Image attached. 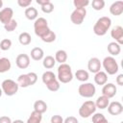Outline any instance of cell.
I'll list each match as a JSON object with an SVG mask.
<instances>
[{"label": "cell", "instance_id": "cell-26", "mask_svg": "<svg viewBox=\"0 0 123 123\" xmlns=\"http://www.w3.org/2000/svg\"><path fill=\"white\" fill-rule=\"evenodd\" d=\"M55 64H56V61H55V58L52 56H46L42 59V65L46 69L53 68L55 66Z\"/></svg>", "mask_w": 123, "mask_h": 123}, {"label": "cell", "instance_id": "cell-45", "mask_svg": "<svg viewBox=\"0 0 123 123\" xmlns=\"http://www.w3.org/2000/svg\"><path fill=\"white\" fill-rule=\"evenodd\" d=\"M2 6H3V1H2V0H0V9L2 8Z\"/></svg>", "mask_w": 123, "mask_h": 123}, {"label": "cell", "instance_id": "cell-44", "mask_svg": "<svg viewBox=\"0 0 123 123\" xmlns=\"http://www.w3.org/2000/svg\"><path fill=\"white\" fill-rule=\"evenodd\" d=\"M12 123H25L23 120H21V119H16V120H14V121H12Z\"/></svg>", "mask_w": 123, "mask_h": 123}, {"label": "cell", "instance_id": "cell-41", "mask_svg": "<svg viewBox=\"0 0 123 123\" xmlns=\"http://www.w3.org/2000/svg\"><path fill=\"white\" fill-rule=\"evenodd\" d=\"M12 119L9 117V116H6V115H3L0 117V123H12Z\"/></svg>", "mask_w": 123, "mask_h": 123}, {"label": "cell", "instance_id": "cell-23", "mask_svg": "<svg viewBox=\"0 0 123 123\" xmlns=\"http://www.w3.org/2000/svg\"><path fill=\"white\" fill-rule=\"evenodd\" d=\"M75 78L80 81V82H83V83H86L88 79H89V74L86 70L85 69H78L76 72H75Z\"/></svg>", "mask_w": 123, "mask_h": 123}, {"label": "cell", "instance_id": "cell-9", "mask_svg": "<svg viewBox=\"0 0 123 123\" xmlns=\"http://www.w3.org/2000/svg\"><path fill=\"white\" fill-rule=\"evenodd\" d=\"M86 15V8H82V9H75L70 15V20L73 24L75 25H81Z\"/></svg>", "mask_w": 123, "mask_h": 123}, {"label": "cell", "instance_id": "cell-35", "mask_svg": "<svg viewBox=\"0 0 123 123\" xmlns=\"http://www.w3.org/2000/svg\"><path fill=\"white\" fill-rule=\"evenodd\" d=\"M91 6L95 11H101L105 7V1L104 0H93L91 3Z\"/></svg>", "mask_w": 123, "mask_h": 123}, {"label": "cell", "instance_id": "cell-31", "mask_svg": "<svg viewBox=\"0 0 123 123\" xmlns=\"http://www.w3.org/2000/svg\"><path fill=\"white\" fill-rule=\"evenodd\" d=\"M46 87L50 90V91H53V92H55V91H58L59 89H60V87H61V85H60V82L56 79V80H54V81H51L50 83H48V84H46Z\"/></svg>", "mask_w": 123, "mask_h": 123}, {"label": "cell", "instance_id": "cell-46", "mask_svg": "<svg viewBox=\"0 0 123 123\" xmlns=\"http://www.w3.org/2000/svg\"><path fill=\"white\" fill-rule=\"evenodd\" d=\"M2 93H3V91H2V88H0V97L2 96Z\"/></svg>", "mask_w": 123, "mask_h": 123}, {"label": "cell", "instance_id": "cell-40", "mask_svg": "<svg viewBox=\"0 0 123 123\" xmlns=\"http://www.w3.org/2000/svg\"><path fill=\"white\" fill-rule=\"evenodd\" d=\"M63 123H79V121L75 116H68L63 119Z\"/></svg>", "mask_w": 123, "mask_h": 123}, {"label": "cell", "instance_id": "cell-22", "mask_svg": "<svg viewBox=\"0 0 123 123\" xmlns=\"http://www.w3.org/2000/svg\"><path fill=\"white\" fill-rule=\"evenodd\" d=\"M25 16L27 19L29 20H36L37 18V15H38V12H37V10L34 7H28L26 8L25 10Z\"/></svg>", "mask_w": 123, "mask_h": 123}, {"label": "cell", "instance_id": "cell-8", "mask_svg": "<svg viewBox=\"0 0 123 123\" xmlns=\"http://www.w3.org/2000/svg\"><path fill=\"white\" fill-rule=\"evenodd\" d=\"M79 94L84 98H91L95 95L96 87L91 83H83L78 87Z\"/></svg>", "mask_w": 123, "mask_h": 123}, {"label": "cell", "instance_id": "cell-27", "mask_svg": "<svg viewBox=\"0 0 123 123\" xmlns=\"http://www.w3.org/2000/svg\"><path fill=\"white\" fill-rule=\"evenodd\" d=\"M41 119H42V114L33 111L30 114V116L27 119L26 123H41Z\"/></svg>", "mask_w": 123, "mask_h": 123}, {"label": "cell", "instance_id": "cell-33", "mask_svg": "<svg viewBox=\"0 0 123 123\" xmlns=\"http://www.w3.org/2000/svg\"><path fill=\"white\" fill-rule=\"evenodd\" d=\"M17 28V21L15 19H12L10 22L4 25V29L7 32H12Z\"/></svg>", "mask_w": 123, "mask_h": 123}, {"label": "cell", "instance_id": "cell-29", "mask_svg": "<svg viewBox=\"0 0 123 123\" xmlns=\"http://www.w3.org/2000/svg\"><path fill=\"white\" fill-rule=\"evenodd\" d=\"M56 79H57L56 75L54 74V72H52V71H50V70L45 71V72L42 74V76H41V80H42V82H43L44 85H46V84H48V83H50L51 81H54V80H56Z\"/></svg>", "mask_w": 123, "mask_h": 123}, {"label": "cell", "instance_id": "cell-12", "mask_svg": "<svg viewBox=\"0 0 123 123\" xmlns=\"http://www.w3.org/2000/svg\"><path fill=\"white\" fill-rule=\"evenodd\" d=\"M16 66L20 69H26L30 65V57L27 54H19L15 59Z\"/></svg>", "mask_w": 123, "mask_h": 123}, {"label": "cell", "instance_id": "cell-7", "mask_svg": "<svg viewBox=\"0 0 123 123\" xmlns=\"http://www.w3.org/2000/svg\"><path fill=\"white\" fill-rule=\"evenodd\" d=\"M96 111V106L95 103L91 100L86 101L82 104V106L79 109V115L82 118H88L92 114H94Z\"/></svg>", "mask_w": 123, "mask_h": 123}, {"label": "cell", "instance_id": "cell-6", "mask_svg": "<svg viewBox=\"0 0 123 123\" xmlns=\"http://www.w3.org/2000/svg\"><path fill=\"white\" fill-rule=\"evenodd\" d=\"M18 87H19L18 84L12 79H6L1 84L2 91L7 96H12V95L16 94L18 91Z\"/></svg>", "mask_w": 123, "mask_h": 123}, {"label": "cell", "instance_id": "cell-16", "mask_svg": "<svg viewBox=\"0 0 123 123\" xmlns=\"http://www.w3.org/2000/svg\"><path fill=\"white\" fill-rule=\"evenodd\" d=\"M110 12L112 15H120L123 12V1H115L110 7Z\"/></svg>", "mask_w": 123, "mask_h": 123}, {"label": "cell", "instance_id": "cell-28", "mask_svg": "<svg viewBox=\"0 0 123 123\" xmlns=\"http://www.w3.org/2000/svg\"><path fill=\"white\" fill-rule=\"evenodd\" d=\"M18 40H19V43L21 45H29L32 41V37L29 33L27 32H23L19 35L18 37Z\"/></svg>", "mask_w": 123, "mask_h": 123}, {"label": "cell", "instance_id": "cell-38", "mask_svg": "<svg viewBox=\"0 0 123 123\" xmlns=\"http://www.w3.org/2000/svg\"><path fill=\"white\" fill-rule=\"evenodd\" d=\"M17 4L21 8H28L32 4V0H17Z\"/></svg>", "mask_w": 123, "mask_h": 123}, {"label": "cell", "instance_id": "cell-24", "mask_svg": "<svg viewBox=\"0 0 123 123\" xmlns=\"http://www.w3.org/2000/svg\"><path fill=\"white\" fill-rule=\"evenodd\" d=\"M12 67L11 61L8 58H0V73L8 72Z\"/></svg>", "mask_w": 123, "mask_h": 123}, {"label": "cell", "instance_id": "cell-19", "mask_svg": "<svg viewBox=\"0 0 123 123\" xmlns=\"http://www.w3.org/2000/svg\"><path fill=\"white\" fill-rule=\"evenodd\" d=\"M95 103V106H96V109H100V110H105L106 108H108L109 104H110V99L104 95H101L99 96L97 99H96V102Z\"/></svg>", "mask_w": 123, "mask_h": 123}, {"label": "cell", "instance_id": "cell-20", "mask_svg": "<svg viewBox=\"0 0 123 123\" xmlns=\"http://www.w3.org/2000/svg\"><path fill=\"white\" fill-rule=\"evenodd\" d=\"M31 58L34 61H40L44 58V52L40 47H35L31 50Z\"/></svg>", "mask_w": 123, "mask_h": 123}, {"label": "cell", "instance_id": "cell-37", "mask_svg": "<svg viewBox=\"0 0 123 123\" xmlns=\"http://www.w3.org/2000/svg\"><path fill=\"white\" fill-rule=\"evenodd\" d=\"M41 11H42L43 12H45V13H50V12H52L54 11V5H53V3L50 1V2L47 3L46 5L41 6Z\"/></svg>", "mask_w": 123, "mask_h": 123}, {"label": "cell", "instance_id": "cell-32", "mask_svg": "<svg viewBox=\"0 0 123 123\" xmlns=\"http://www.w3.org/2000/svg\"><path fill=\"white\" fill-rule=\"evenodd\" d=\"M41 40L44 41V42H46V43H51V42H53V41L56 40V34L53 31L50 30L43 37H41Z\"/></svg>", "mask_w": 123, "mask_h": 123}, {"label": "cell", "instance_id": "cell-4", "mask_svg": "<svg viewBox=\"0 0 123 123\" xmlns=\"http://www.w3.org/2000/svg\"><path fill=\"white\" fill-rule=\"evenodd\" d=\"M102 63V66L104 67L105 69V72L108 74V75H114L118 72L119 70V66H118V63L117 62L115 61V59L111 56H108L106 57L103 62H101Z\"/></svg>", "mask_w": 123, "mask_h": 123}, {"label": "cell", "instance_id": "cell-21", "mask_svg": "<svg viewBox=\"0 0 123 123\" xmlns=\"http://www.w3.org/2000/svg\"><path fill=\"white\" fill-rule=\"evenodd\" d=\"M34 111L42 114L47 111V104L43 100H37L34 103Z\"/></svg>", "mask_w": 123, "mask_h": 123}, {"label": "cell", "instance_id": "cell-47", "mask_svg": "<svg viewBox=\"0 0 123 123\" xmlns=\"http://www.w3.org/2000/svg\"><path fill=\"white\" fill-rule=\"evenodd\" d=\"M108 123H110V122H108Z\"/></svg>", "mask_w": 123, "mask_h": 123}, {"label": "cell", "instance_id": "cell-30", "mask_svg": "<svg viewBox=\"0 0 123 123\" xmlns=\"http://www.w3.org/2000/svg\"><path fill=\"white\" fill-rule=\"evenodd\" d=\"M92 123H108V120L103 113L95 112L92 114Z\"/></svg>", "mask_w": 123, "mask_h": 123}, {"label": "cell", "instance_id": "cell-39", "mask_svg": "<svg viewBox=\"0 0 123 123\" xmlns=\"http://www.w3.org/2000/svg\"><path fill=\"white\" fill-rule=\"evenodd\" d=\"M50 121L51 123H63V118L59 114H55L51 117Z\"/></svg>", "mask_w": 123, "mask_h": 123}, {"label": "cell", "instance_id": "cell-43", "mask_svg": "<svg viewBox=\"0 0 123 123\" xmlns=\"http://www.w3.org/2000/svg\"><path fill=\"white\" fill-rule=\"evenodd\" d=\"M36 2H37V4H38V5H40V6H44V5H46L47 3H49L50 0H37Z\"/></svg>", "mask_w": 123, "mask_h": 123}, {"label": "cell", "instance_id": "cell-5", "mask_svg": "<svg viewBox=\"0 0 123 123\" xmlns=\"http://www.w3.org/2000/svg\"><path fill=\"white\" fill-rule=\"evenodd\" d=\"M37 81V75L35 72H29L27 74H21L17 78V84L21 87H28L33 86Z\"/></svg>", "mask_w": 123, "mask_h": 123}, {"label": "cell", "instance_id": "cell-2", "mask_svg": "<svg viewBox=\"0 0 123 123\" xmlns=\"http://www.w3.org/2000/svg\"><path fill=\"white\" fill-rule=\"evenodd\" d=\"M59 82L62 84H67L72 81L73 79V73L71 66L67 63H62L58 67V76H57Z\"/></svg>", "mask_w": 123, "mask_h": 123}, {"label": "cell", "instance_id": "cell-13", "mask_svg": "<svg viewBox=\"0 0 123 123\" xmlns=\"http://www.w3.org/2000/svg\"><path fill=\"white\" fill-rule=\"evenodd\" d=\"M111 37L115 39V42L121 45L123 43V28L119 25L113 27L111 31Z\"/></svg>", "mask_w": 123, "mask_h": 123}, {"label": "cell", "instance_id": "cell-25", "mask_svg": "<svg viewBox=\"0 0 123 123\" xmlns=\"http://www.w3.org/2000/svg\"><path fill=\"white\" fill-rule=\"evenodd\" d=\"M67 53L66 51L64 50H58L55 54V61L56 62H60L61 64L62 63H65V62L67 61Z\"/></svg>", "mask_w": 123, "mask_h": 123}, {"label": "cell", "instance_id": "cell-36", "mask_svg": "<svg viewBox=\"0 0 123 123\" xmlns=\"http://www.w3.org/2000/svg\"><path fill=\"white\" fill-rule=\"evenodd\" d=\"M89 4L88 0H74L73 1V5L76 9H82V8H86L87 5Z\"/></svg>", "mask_w": 123, "mask_h": 123}, {"label": "cell", "instance_id": "cell-3", "mask_svg": "<svg viewBox=\"0 0 123 123\" xmlns=\"http://www.w3.org/2000/svg\"><path fill=\"white\" fill-rule=\"evenodd\" d=\"M34 31L37 37H39L40 38L43 37L50 31V28L48 27L47 20L43 17L37 18L35 20V23H34Z\"/></svg>", "mask_w": 123, "mask_h": 123}, {"label": "cell", "instance_id": "cell-18", "mask_svg": "<svg viewBox=\"0 0 123 123\" xmlns=\"http://www.w3.org/2000/svg\"><path fill=\"white\" fill-rule=\"evenodd\" d=\"M107 49H108V52L112 56H117L120 54V51H121V46L115 42V41H111L108 44L107 46Z\"/></svg>", "mask_w": 123, "mask_h": 123}, {"label": "cell", "instance_id": "cell-10", "mask_svg": "<svg viewBox=\"0 0 123 123\" xmlns=\"http://www.w3.org/2000/svg\"><path fill=\"white\" fill-rule=\"evenodd\" d=\"M116 92H117V88L115 85L112 83H107L102 87V95L108 97L109 99L114 97L116 95Z\"/></svg>", "mask_w": 123, "mask_h": 123}, {"label": "cell", "instance_id": "cell-14", "mask_svg": "<svg viewBox=\"0 0 123 123\" xmlns=\"http://www.w3.org/2000/svg\"><path fill=\"white\" fill-rule=\"evenodd\" d=\"M108 111L111 115H119L123 111V106L118 101L111 102L108 106Z\"/></svg>", "mask_w": 123, "mask_h": 123}, {"label": "cell", "instance_id": "cell-42", "mask_svg": "<svg viewBox=\"0 0 123 123\" xmlns=\"http://www.w3.org/2000/svg\"><path fill=\"white\" fill-rule=\"evenodd\" d=\"M116 84L118 86H123V74H119L116 77Z\"/></svg>", "mask_w": 123, "mask_h": 123}, {"label": "cell", "instance_id": "cell-34", "mask_svg": "<svg viewBox=\"0 0 123 123\" xmlns=\"http://www.w3.org/2000/svg\"><path fill=\"white\" fill-rule=\"evenodd\" d=\"M12 47V40L9 38H4L0 42V50L7 51Z\"/></svg>", "mask_w": 123, "mask_h": 123}, {"label": "cell", "instance_id": "cell-11", "mask_svg": "<svg viewBox=\"0 0 123 123\" xmlns=\"http://www.w3.org/2000/svg\"><path fill=\"white\" fill-rule=\"evenodd\" d=\"M102 67V63H101V61L96 58V57H93V58H90L88 60V62H87V69L89 72L91 73H97L100 71Z\"/></svg>", "mask_w": 123, "mask_h": 123}, {"label": "cell", "instance_id": "cell-1", "mask_svg": "<svg viewBox=\"0 0 123 123\" xmlns=\"http://www.w3.org/2000/svg\"><path fill=\"white\" fill-rule=\"evenodd\" d=\"M111 26V19L108 16H102L97 19L93 26V33L96 36L102 37L105 36L108 32V30Z\"/></svg>", "mask_w": 123, "mask_h": 123}, {"label": "cell", "instance_id": "cell-15", "mask_svg": "<svg viewBox=\"0 0 123 123\" xmlns=\"http://www.w3.org/2000/svg\"><path fill=\"white\" fill-rule=\"evenodd\" d=\"M13 11L12 8H4L0 11V22L4 25L12 19Z\"/></svg>", "mask_w": 123, "mask_h": 123}, {"label": "cell", "instance_id": "cell-17", "mask_svg": "<svg viewBox=\"0 0 123 123\" xmlns=\"http://www.w3.org/2000/svg\"><path fill=\"white\" fill-rule=\"evenodd\" d=\"M94 82L98 86H104L108 82V74L105 71H99L94 75Z\"/></svg>", "mask_w": 123, "mask_h": 123}]
</instances>
